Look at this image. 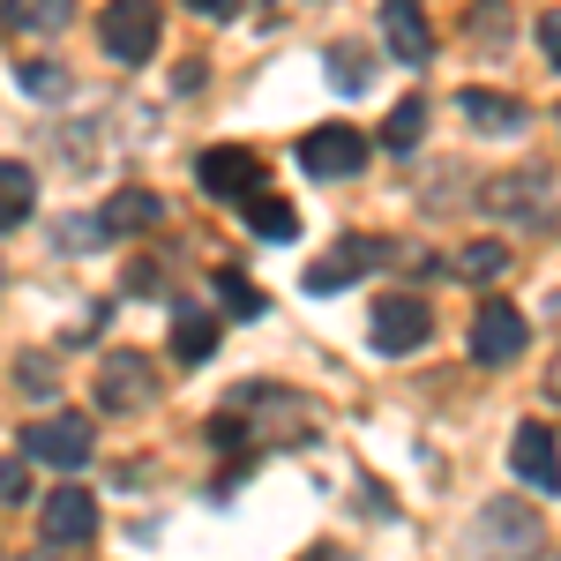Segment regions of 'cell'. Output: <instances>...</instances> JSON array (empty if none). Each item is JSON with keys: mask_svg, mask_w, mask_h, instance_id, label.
<instances>
[{"mask_svg": "<svg viewBox=\"0 0 561 561\" xmlns=\"http://www.w3.org/2000/svg\"><path fill=\"white\" fill-rule=\"evenodd\" d=\"M547 397H561V359H554V375H547Z\"/></svg>", "mask_w": 561, "mask_h": 561, "instance_id": "f546056e", "label": "cell"}, {"mask_svg": "<svg viewBox=\"0 0 561 561\" xmlns=\"http://www.w3.org/2000/svg\"><path fill=\"white\" fill-rule=\"evenodd\" d=\"M150 397H158V367L142 352H105L98 359V404L105 412H142Z\"/></svg>", "mask_w": 561, "mask_h": 561, "instance_id": "ba28073f", "label": "cell"}, {"mask_svg": "<svg viewBox=\"0 0 561 561\" xmlns=\"http://www.w3.org/2000/svg\"><path fill=\"white\" fill-rule=\"evenodd\" d=\"M547 203H554V180L547 173H502L479 187V210L502 217V225H547Z\"/></svg>", "mask_w": 561, "mask_h": 561, "instance_id": "8992f818", "label": "cell"}, {"mask_svg": "<svg viewBox=\"0 0 561 561\" xmlns=\"http://www.w3.org/2000/svg\"><path fill=\"white\" fill-rule=\"evenodd\" d=\"M173 352L187 359V367H203V359L217 352V322H210V314H180V330H173Z\"/></svg>", "mask_w": 561, "mask_h": 561, "instance_id": "ffe728a7", "label": "cell"}, {"mask_svg": "<svg viewBox=\"0 0 561 561\" xmlns=\"http://www.w3.org/2000/svg\"><path fill=\"white\" fill-rule=\"evenodd\" d=\"M195 180H203V195H217V203H248V195H262V158L240 150V142H210L195 158Z\"/></svg>", "mask_w": 561, "mask_h": 561, "instance_id": "5b68a950", "label": "cell"}, {"mask_svg": "<svg viewBox=\"0 0 561 561\" xmlns=\"http://www.w3.org/2000/svg\"><path fill=\"white\" fill-rule=\"evenodd\" d=\"M31 494V457H0V502H23Z\"/></svg>", "mask_w": 561, "mask_h": 561, "instance_id": "484cf974", "label": "cell"}, {"mask_svg": "<svg viewBox=\"0 0 561 561\" xmlns=\"http://www.w3.org/2000/svg\"><path fill=\"white\" fill-rule=\"evenodd\" d=\"M38 531H45V547H83L90 531H98V502H90L83 486H60V494H45Z\"/></svg>", "mask_w": 561, "mask_h": 561, "instance_id": "8fae6325", "label": "cell"}, {"mask_svg": "<svg viewBox=\"0 0 561 561\" xmlns=\"http://www.w3.org/2000/svg\"><path fill=\"white\" fill-rule=\"evenodd\" d=\"M375 352H420L427 345V330H434V314H427V300H412V293H389V300H375Z\"/></svg>", "mask_w": 561, "mask_h": 561, "instance_id": "9c48e42d", "label": "cell"}, {"mask_svg": "<svg viewBox=\"0 0 561 561\" xmlns=\"http://www.w3.org/2000/svg\"><path fill=\"white\" fill-rule=\"evenodd\" d=\"M472 45L479 53H502V45H510V8H502V0H479L472 8Z\"/></svg>", "mask_w": 561, "mask_h": 561, "instance_id": "7402d4cb", "label": "cell"}, {"mask_svg": "<svg viewBox=\"0 0 561 561\" xmlns=\"http://www.w3.org/2000/svg\"><path fill=\"white\" fill-rule=\"evenodd\" d=\"M457 113L472 121L479 135H524V98H502V90H457Z\"/></svg>", "mask_w": 561, "mask_h": 561, "instance_id": "9a60e30c", "label": "cell"}, {"mask_svg": "<svg viewBox=\"0 0 561 561\" xmlns=\"http://www.w3.org/2000/svg\"><path fill=\"white\" fill-rule=\"evenodd\" d=\"M472 547H479V561H531L539 547H547V531H539V517L517 510V502H486Z\"/></svg>", "mask_w": 561, "mask_h": 561, "instance_id": "3957f363", "label": "cell"}, {"mask_svg": "<svg viewBox=\"0 0 561 561\" xmlns=\"http://www.w3.org/2000/svg\"><path fill=\"white\" fill-rule=\"evenodd\" d=\"M517 352H524V314L510 300H486L472 322V359L479 367H510Z\"/></svg>", "mask_w": 561, "mask_h": 561, "instance_id": "30bf717a", "label": "cell"}, {"mask_svg": "<svg viewBox=\"0 0 561 561\" xmlns=\"http://www.w3.org/2000/svg\"><path fill=\"white\" fill-rule=\"evenodd\" d=\"M76 15V0H0V31L8 38H45Z\"/></svg>", "mask_w": 561, "mask_h": 561, "instance_id": "2e32d148", "label": "cell"}, {"mask_svg": "<svg viewBox=\"0 0 561 561\" xmlns=\"http://www.w3.org/2000/svg\"><path fill=\"white\" fill-rule=\"evenodd\" d=\"M217 300L232 307L240 322H255V314H262V293L248 285V277H240V270H217Z\"/></svg>", "mask_w": 561, "mask_h": 561, "instance_id": "603a6c76", "label": "cell"}, {"mask_svg": "<svg viewBox=\"0 0 561 561\" xmlns=\"http://www.w3.org/2000/svg\"><path fill=\"white\" fill-rule=\"evenodd\" d=\"M158 217H165V203H158L150 187H121V195L105 203V225H113V232H142V225H158Z\"/></svg>", "mask_w": 561, "mask_h": 561, "instance_id": "d6986e66", "label": "cell"}, {"mask_svg": "<svg viewBox=\"0 0 561 561\" xmlns=\"http://www.w3.org/2000/svg\"><path fill=\"white\" fill-rule=\"evenodd\" d=\"M502 248H494V240H472V248H465V255H457V277H502Z\"/></svg>", "mask_w": 561, "mask_h": 561, "instance_id": "d4e9b609", "label": "cell"}, {"mask_svg": "<svg viewBox=\"0 0 561 561\" xmlns=\"http://www.w3.org/2000/svg\"><path fill=\"white\" fill-rule=\"evenodd\" d=\"M314 412L300 404V389H270V382H240L225 397V412L210 420V442L232 457H270L277 442H307Z\"/></svg>", "mask_w": 561, "mask_h": 561, "instance_id": "6da1fadb", "label": "cell"}, {"mask_svg": "<svg viewBox=\"0 0 561 561\" xmlns=\"http://www.w3.org/2000/svg\"><path fill=\"white\" fill-rule=\"evenodd\" d=\"M510 465H517L524 486H539V494H561V457H554V434L539 427H517V442H510Z\"/></svg>", "mask_w": 561, "mask_h": 561, "instance_id": "5bb4252c", "label": "cell"}, {"mask_svg": "<svg viewBox=\"0 0 561 561\" xmlns=\"http://www.w3.org/2000/svg\"><path fill=\"white\" fill-rule=\"evenodd\" d=\"M195 15H210V23H225V15H240V0H187Z\"/></svg>", "mask_w": 561, "mask_h": 561, "instance_id": "f1b7e54d", "label": "cell"}, {"mask_svg": "<svg viewBox=\"0 0 561 561\" xmlns=\"http://www.w3.org/2000/svg\"><path fill=\"white\" fill-rule=\"evenodd\" d=\"M375 262H397V248H389V240H345L337 255H322L307 270V293H337V285H352V277L375 270Z\"/></svg>", "mask_w": 561, "mask_h": 561, "instance_id": "7c38bea8", "label": "cell"}, {"mask_svg": "<svg viewBox=\"0 0 561 561\" xmlns=\"http://www.w3.org/2000/svg\"><path fill=\"white\" fill-rule=\"evenodd\" d=\"M31 210H38V173L23 158H0V232L31 225Z\"/></svg>", "mask_w": 561, "mask_h": 561, "instance_id": "e0dca14e", "label": "cell"}, {"mask_svg": "<svg viewBox=\"0 0 561 561\" xmlns=\"http://www.w3.org/2000/svg\"><path fill=\"white\" fill-rule=\"evenodd\" d=\"M165 38V23H158V0H105V15H98V45L121 60V68H142L150 53Z\"/></svg>", "mask_w": 561, "mask_h": 561, "instance_id": "7a4b0ae2", "label": "cell"}, {"mask_svg": "<svg viewBox=\"0 0 561 561\" xmlns=\"http://www.w3.org/2000/svg\"><path fill=\"white\" fill-rule=\"evenodd\" d=\"M300 165L314 180H352L367 165V135L345 128V121H330V128H307L300 135Z\"/></svg>", "mask_w": 561, "mask_h": 561, "instance_id": "52a82bcc", "label": "cell"}, {"mask_svg": "<svg viewBox=\"0 0 561 561\" xmlns=\"http://www.w3.org/2000/svg\"><path fill=\"white\" fill-rule=\"evenodd\" d=\"M382 38H389V53H397L404 68H427V60H434V38H427L420 0H382Z\"/></svg>", "mask_w": 561, "mask_h": 561, "instance_id": "4fadbf2b", "label": "cell"}, {"mask_svg": "<svg viewBox=\"0 0 561 561\" xmlns=\"http://www.w3.org/2000/svg\"><path fill=\"white\" fill-rule=\"evenodd\" d=\"M539 45H547V60L561 68V8H547V15H539Z\"/></svg>", "mask_w": 561, "mask_h": 561, "instance_id": "83f0119b", "label": "cell"}, {"mask_svg": "<svg viewBox=\"0 0 561 561\" xmlns=\"http://www.w3.org/2000/svg\"><path fill=\"white\" fill-rule=\"evenodd\" d=\"M248 232L255 240H300V210L285 195H248Z\"/></svg>", "mask_w": 561, "mask_h": 561, "instance_id": "ac0fdd59", "label": "cell"}, {"mask_svg": "<svg viewBox=\"0 0 561 561\" xmlns=\"http://www.w3.org/2000/svg\"><path fill=\"white\" fill-rule=\"evenodd\" d=\"M23 457L31 465H53V472L90 465V420L83 412H45V420H31L23 427Z\"/></svg>", "mask_w": 561, "mask_h": 561, "instance_id": "277c9868", "label": "cell"}, {"mask_svg": "<svg viewBox=\"0 0 561 561\" xmlns=\"http://www.w3.org/2000/svg\"><path fill=\"white\" fill-rule=\"evenodd\" d=\"M330 76H337V83H367V60H359V53H330Z\"/></svg>", "mask_w": 561, "mask_h": 561, "instance_id": "4316f807", "label": "cell"}, {"mask_svg": "<svg viewBox=\"0 0 561 561\" xmlns=\"http://www.w3.org/2000/svg\"><path fill=\"white\" fill-rule=\"evenodd\" d=\"M420 135H427V105H420V98H404V105L382 121V142H389V150H412Z\"/></svg>", "mask_w": 561, "mask_h": 561, "instance_id": "44dd1931", "label": "cell"}, {"mask_svg": "<svg viewBox=\"0 0 561 561\" xmlns=\"http://www.w3.org/2000/svg\"><path fill=\"white\" fill-rule=\"evenodd\" d=\"M15 83L31 90V98H60V90H68V68H60V60H23Z\"/></svg>", "mask_w": 561, "mask_h": 561, "instance_id": "cb8c5ba5", "label": "cell"}]
</instances>
